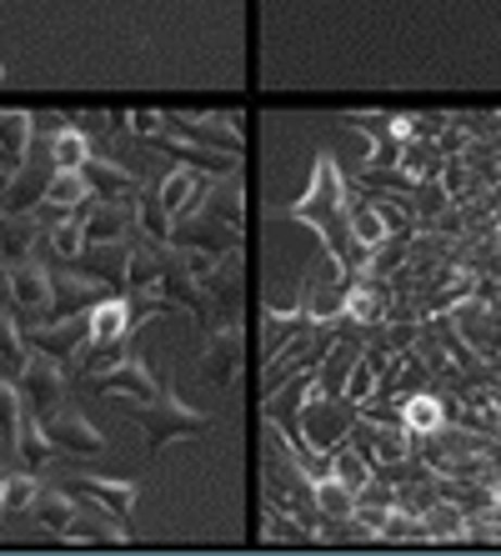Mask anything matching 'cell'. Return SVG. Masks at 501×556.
Returning a JSON list of instances; mask_svg holds the SVG:
<instances>
[{
    "label": "cell",
    "mask_w": 501,
    "mask_h": 556,
    "mask_svg": "<svg viewBox=\"0 0 501 556\" xmlns=\"http://www.w3.org/2000/svg\"><path fill=\"white\" fill-rule=\"evenodd\" d=\"M291 220H306L316 231L326 236V251H331L347 271H366L372 266V247H361L356 236H351V206H347V181H341V170H336L331 155H316V186H311L296 206H286Z\"/></svg>",
    "instance_id": "6da1fadb"
},
{
    "label": "cell",
    "mask_w": 501,
    "mask_h": 556,
    "mask_svg": "<svg viewBox=\"0 0 501 556\" xmlns=\"http://www.w3.org/2000/svg\"><path fill=\"white\" fill-rule=\"evenodd\" d=\"M121 412L130 416V421H141L146 427V441H151V452H161L166 441L176 437H206L211 431V416L196 412V406H186L180 396H171V391H161V396H116Z\"/></svg>",
    "instance_id": "7a4b0ae2"
},
{
    "label": "cell",
    "mask_w": 501,
    "mask_h": 556,
    "mask_svg": "<svg viewBox=\"0 0 501 556\" xmlns=\"http://www.w3.org/2000/svg\"><path fill=\"white\" fill-rule=\"evenodd\" d=\"M266 466H261V477H266V502L281 506V511H296V517H322V506H316V477H311L306 466H296L291 456L266 441Z\"/></svg>",
    "instance_id": "3957f363"
},
{
    "label": "cell",
    "mask_w": 501,
    "mask_h": 556,
    "mask_svg": "<svg viewBox=\"0 0 501 556\" xmlns=\"http://www.w3.org/2000/svg\"><path fill=\"white\" fill-rule=\"evenodd\" d=\"M356 416H361V406L351 402V396H326L322 376H316V391H311L306 406H301V431H306V441L316 446V452L331 456V446L347 441V431H351Z\"/></svg>",
    "instance_id": "277c9868"
},
{
    "label": "cell",
    "mask_w": 501,
    "mask_h": 556,
    "mask_svg": "<svg viewBox=\"0 0 501 556\" xmlns=\"http://www.w3.org/2000/svg\"><path fill=\"white\" fill-rule=\"evenodd\" d=\"M161 130L176 136V141L211 146V151H226V155H246L241 116H180V111H161Z\"/></svg>",
    "instance_id": "5b68a950"
},
{
    "label": "cell",
    "mask_w": 501,
    "mask_h": 556,
    "mask_svg": "<svg viewBox=\"0 0 501 556\" xmlns=\"http://www.w3.org/2000/svg\"><path fill=\"white\" fill-rule=\"evenodd\" d=\"M86 341H90V311H76V316H61V321H46V326H26V346L55 356L65 371L80 366Z\"/></svg>",
    "instance_id": "8992f818"
},
{
    "label": "cell",
    "mask_w": 501,
    "mask_h": 556,
    "mask_svg": "<svg viewBox=\"0 0 501 556\" xmlns=\"http://www.w3.org/2000/svg\"><path fill=\"white\" fill-rule=\"evenodd\" d=\"M55 170H61V166H55L51 136H36V141H30V151H26V166H21V176H11V186H5V211H15V216H21V211L40 206Z\"/></svg>",
    "instance_id": "52a82bcc"
},
{
    "label": "cell",
    "mask_w": 501,
    "mask_h": 556,
    "mask_svg": "<svg viewBox=\"0 0 501 556\" xmlns=\"http://www.w3.org/2000/svg\"><path fill=\"white\" fill-rule=\"evenodd\" d=\"M241 362H246V326L231 316V321H221L216 331H211L206 356H201V381H206V387H231Z\"/></svg>",
    "instance_id": "ba28073f"
},
{
    "label": "cell",
    "mask_w": 501,
    "mask_h": 556,
    "mask_svg": "<svg viewBox=\"0 0 501 556\" xmlns=\"http://www.w3.org/2000/svg\"><path fill=\"white\" fill-rule=\"evenodd\" d=\"M347 441L372 462V471L376 466L401 462V456H412V437H406V427H391V421H366V416H356L351 431H347Z\"/></svg>",
    "instance_id": "9c48e42d"
},
{
    "label": "cell",
    "mask_w": 501,
    "mask_h": 556,
    "mask_svg": "<svg viewBox=\"0 0 501 556\" xmlns=\"http://www.w3.org/2000/svg\"><path fill=\"white\" fill-rule=\"evenodd\" d=\"M61 486H65V492H76L80 502L116 511L121 521H130V506H136V496H141V486H136V481H121V477H86V471H71V477H61Z\"/></svg>",
    "instance_id": "30bf717a"
},
{
    "label": "cell",
    "mask_w": 501,
    "mask_h": 556,
    "mask_svg": "<svg viewBox=\"0 0 501 556\" xmlns=\"http://www.w3.org/2000/svg\"><path fill=\"white\" fill-rule=\"evenodd\" d=\"M15 387L26 391L40 416H51V412H61V396H65V366L55 356H46V351H30V362Z\"/></svg>",
    "instance_id": "8fae6325"
},
{
    "label": "cell",
    "mask_w": 501,
    "mask_h": 556,
    "mask_svg": "<svg viewBox=\"0 0 501 556\" xmlns=\"http://www.w3.org/2000/svg\"><path fill=\"white\" fill-rule=\"evenodd\" d=\"M55 281V296H51V321H61V316H76V311H90V306H101L105 296H111V286L101 281V276H90V271H61L51 276Z\"/></svg>",
    "instance_id": "7c38bea8"
},
{
    "label": "cell",
    "mask_w": 501,
    "mask_h": 556,
    "mask_svg": "<svg viewBox=\"0 0 501 556\" xmlns=\"http://www.w3.org/2000/svg\"><path fill=\"white\" fill-rule=\"evenodd\" d=\"M51 296H55V281L40 261H21V266H11L5 301H11L15 316H21V311H46V316H51Z\"/></svg>",
    "instance_id": "4fadbf2b"
},
{
    "label": "cell",
    "mask_w": 501,
    "mask_h": 556,
    "mask_svg": "<svg viewBox=\"0 0 501 556\" xmlns=\"http://www.w3.org/2000/svg\"><path fill=\"white\" fill-rule=\"evenodd\" d=\"M171 247H201V251H211V256H226V251L241 247V231H231L226 220H216L211 211H201V216L176 220V236H171Z\"/></svg>",
    "instance_id": "5bb4252c"
},
{
    "label": "cell",
    "mask_w": 501,
    "mask_h": 556,
    "mask_svg": "<svg viewBox=\"0 0 501 556\" xmlns=\"http://www.w3.org/2000/svg\"><path fill=\"white\" fill-rule=\"evenodd\" d=\"M201 286H206V296H211V306H216V316H226V321H231L236 306L246 301V261H241V247L226 251V256L216 261V271H211Z\"/></svg>",
    "instance_id": "9a60e30c"
},
{
    "label": "cell",
    "mask_w": 501,
    "mask_h": 556,
    "mask_svg": "<svg viewBox=\"0 0 501 556\" xmlns=\"http://www.w3.org/2000/svg\"><path fill=\"white\" fill-rule=\"evenodd\" d=\"M61 542L71 546H126V521L116 517V511H105V506H96V511H76L71 517V527L61 531Z\"/></svg>",
    "instance_id": "2e32d148"
},
{
    "label": "cell",
    "mask_w": 501,
    "mask_h": 556,
    "mask_svg": "<svg viewBox=\"0 0 501 556\" xmlns=\"http://www.w3.org/2000/svg\"><path fill=\"white\" fill-rule=\"evenodd\" d=\"M80 176H86L90 195H101V201H130V195L141 191V181H136V170H126L121 161H105V155L90 151L86 166H80Z\"/></svg>",
    "instance_id": "e0dca14e"
},
{
    "label": "cell",
    "mask_w": 501,
    "mask_h": 556,
    "mask_svg": "<svg viewBox=\"0 0 501 556\" xmlns=\"http://www.w3.org/2000/svg\"><path fill=\"white\" fill-rule=\"evenodd\" d=\"M46 431H51L55 452H71V456H96V452H105V437L90 427L80 412H51V416H46Z\"/></svg>",
    "instance_id": "ac0fdd59"
},
{
    "label": "cell",
    "mask_w": 501,
    "mask_h": 556,
    "mask_svg": "<svg viewBox=\"0 0 501 556\" xmlns=\"http://www.w3.org/2000/svg\"><path fill=\"white\" fill-rule=\"evenodd\" d=\"M90 381H96L105 396H141V402H146V396H161V381H155L151 366H146L136 351H130L121 366H111L105 376H90Z\"/></svg>",
    "instance_id": "d6986e66"
},
{
    "label": "cell",
    "mask_w": 501,
    "mask_h": 556,
    "mask_svg": "<svg viewBox=\"0 0 501 556\" xmlns=\"http://www.w3.org/2000/svg\"><path fill=\"white\" fill-rule=\"evenodd\" d=\"M261 321H266V362L276 356V351L286 346V341L306 337V331H316V316H311L306 301H296V311H261Z\"/></svg>",
    "instance_id": "ffe728a7"
},
{
    "label": "cell",
    "mask_w": 501,
    "mask_h": 556,
    "mask_svg": "<svg viewBox=\"0 0 501 556\" xmlns=\"http://www.w3.org/2000/svg\"><path fill=\"white\" fill-rule=\"evenodd\" d=\"M40 241V216H30V211H5L0 216V261H11V266H21V261L36 251Z\"/></svg>",
    "instance_id": "44dd1931"
},
{
    "label": "cell",
    "mask_w": 501,
    "mask_h": 556,
    "mask_svg": "<svg viewBox=\"0 0 501 556\" xmlns=\"http://www.w3.org/2000/svg\"><path fill=\"white\" fill-rule=\"evenodd\" d=\"M80 201H90V186H86V176H80V166H61L51 176V186H46V201H40V206H51L46 216L65 220V216H76Z\"/></svg>",
    "instance_id": "7402d4cb"
},
{
    "label": "cell",
    "mask_w": 501,
    "mask_h": 556,
    "mask_svg": "<svg viewBox=\"0 0 501 556\" xmlns=\"http://www.w3.org/2000/svg\"><path fill=\"white\" fill-rule=\"evenodd\" d=\"M401 421H406V431H416V437H431V431H441V427L451 421L447 396H437V391H416V396H401Z\"/></svg>",
    "instance_id": "603a6c76"
},
{
    "label": "cell",
    "mask_w": 501,
    "mask_h": 556,
    "mask_svg": "<svg viewBox=\"0 0 501 556\" xmlns=\"http://www.w3.org/2000/svg\"><path fill=\"white\" fill-rule=\"evenodd\" d=\"M155 146H166V151H171V155H176L180 166H196V170H206V176H221V170H226V176H236V161H241V155L211 151V146H191V141H171L166 130H161V136H155Z\"/></svg>",
    "instance_id": "cb8c5ba5"
},
{
    "label": "cell",
    "mask_w": 501,
    "mask_h": 556,
    "mask_svg": "<svg viewBox=\"0 0 501 556\" xmlns=\"http://www.w3.org/2000/svg\"><path fill=\"white\" fill-rule=\"evenodd\" d=\"M136 326V311H130V296H105L101 306H90V341H116L130 337Z\"/></svg>",
    "instance_id": "d4e9b609"
},
{
    "label": "cell",
    "mask_w": 501,
    "mask_h": 556,
    "mask_svg": "<svg viewBox=\"0 0 501 556\" xmlns=\"http://www.w3.org/2000/svg\"><path fill=\"white\" fill-rule=\"evenodd\" d=\"M76 502H80V496H76V492H65L61 481H55V486H40L36 506H30V517H36L46 531H65V527H71V517L80 511Z\"/></svg>",
    "instance_id": "484cf974"
},
{
    "label": "cell",
    "mask_w": 501,
    "mask_h": 556,
    "mask_svg": "<svg viewBox=\"0 0 501 556\" xmlns=\"http://www.w3.org/2000/svg\"><path fill=\"white\" fill-rule=\"evenodd\" d=\"M261 536L266 542H286V546H306L316 542V531L306 527V517H296V511H281V506H261Z\"/></svg>",
    "instance_id": "4316f807"
},
{
    "label": "cell",
    "mask_w": 501,
    "mask_h": 556,
    "mask_svg": "<svg viewBox=\"0 0 501 556\" xmlns=\"http://www.w3.org/2000/svg\"><path fill=\"white\" fill-rule=\"evenodd\" d=\"M422 521H426V542H466V511L456 502H447V496L426 506Z\"/></svg>",
    "instance_id": "83f0119b"
},
{
    "label": "cell",
    "mask_w": 501,
    "mask_h": 556,
    "mask_svg": "<svg viewBox=\"0 0 501 556\" xmlns=\"http://www.w3.org/2000/svg\"><path fill=\"white\" fill-rule=\"evenodd\" d=\"M26 362H30L26 331L15 326V311H0V371H5V381H21Z\"/></svg>",
    "instance_id": "f1b7e54d"
},
{
    "label": "cell",
    "mask_w": 501,
    "mask_h": 556,
    "mask_svg": "<svg viewBox=\"0 0 501 556\" xmlns=\"http://www.w3.org/2000/svg\"><path fill=\"white\" fill-rule=\"evenodd\" d=\"M206 211L216 220H226L231 231H246V186H241V176H226V181L211 186Z\"/></svg>",
    "instance_id": "f546056e"
},
{
    "label": "cell",
    "mask_w": 501,
    "mask_h": 556,
    "mask_svg": "<svg viewBox=\"0 0 501 556\" xmlns=\"http://www.w3.org/2000/svg\"><path fill=\"white\" fill-rule=\"evenodd\" d=\"M412 181H431V176H441V166H447V155H441L437 141H401V161H397Z\"/></svg>",
    "instance_id": "4dcf8cb0"
},
{
    "label": "cell",
    "mask_w": 501,
    "mask_h": 556,
    "mask_svg": "<svg viewBox=\"0 0 501 556\" xmlns=\"http://www.w3.org/2000/svg\"><path fill=\"white\" fill-rule=\"evenodd\" d=\"M21 421H26L21 416V387L0 376V456L21 452Z\"/></svg>",
    "instance_id": "1f68e13d"
},
{
    "label": "cell",
    "mask_w": 501,
    "mask_h": 556,
    "mask_svg": "<svg viewBox=\"0 0 501 556\" xmlns=\"http://www.w3.org/2000/svg\"><path fill=\"white\" fill-rule=\"evenodd\" d=\"M136 226H141L151 241H171V236H176V216H171V211L161 206V195L146 191V186L136 191Z\"/></svg>",
    "instance_id": "d6a6232c"
},
{
    "label": "cell",
    "mask_w": 501,
    "mask_h": 556,
    "mask_svg": "<svg viewBox=\"0 0 501 556\" xmlns=\"http://www.w3.org/2000/svg\"><path fill=\"white\" fill-rule=\"evenodd\" d=\"M30 141H36V121H30V111H0V146H5V155H11V166H21V155L30 151Z\"/></svg>",
    "instance_id": "836d02e7"
},
{
    "label": "cell",
    "mask_w": 501,
    "mask_h": 556,
    "mask_svg": "<svg viewBox=\"0 0 501 556\" xmlns=\"http://www.w3.org/2000/svg\"><path fill=\"white\" fill-rule=\"evenodd\" d=\"M36 496H40V477L30 471V466L5 471V481H0V511H30Z\"/></svg>",
    "instance_id": "e575fe53"
},
{
    "label": "cell",
    "mask_w": 501,
    "mask_h": 556,
    "mask_svg": "<svg viewBox=\"0 0 501 556\" xmlns=\"http://www.w3.org/2000/svg\"><path fill=\"white\" fill-rule=\"evenodd\" d=\"M331 477L347 481L351 492H361V486H366L376 471H372V462H366V456L351 446V441H341V446H331Z\"/></svg>",
    "instance_id": "d590c367"
},
{
    "label": "cell",
    "mask_w": 501,
    "mask_h": 556,
    "mask_svg": "<svg viewBox=\"0 0 501 556\" xmlns=\"http://www.w3.org/2000/svg\"><path fill=\"white\" fill-rule=\"evenodd\" d=\"M51 456H55V441H51V431H46V421L26 416V421H21V462H26L30 471H40Z\"/></svg>",
    "instance_id": "8d00e7d4"
},
{
    "label": "cell",
    "mask_w": 501,
    "mask_h": 556,
    "mask_svg": "<svg viewBox=\"0 0 501 556\" xmlns=\"http://www.w3.org/2000/svg\"><path fill=\"white\" fill-rule=\"evenodd\" d=\"M406 261H412V236H386L381 247L372 251V266H366V276L386 281V276H397Z\"/></svg>",
    "instance_id": "74e56055"
},
{
    "label": "cell",
    "mask_w": 501,
    "mask_h": 556,
    "mask_svg": "<svg viewBox=\"0 0 501 556\" xmlns=\"http://www.w3.org/2000/svg\"><path fill=\"white\" fill-rule=\"evenodd\" d=\"M316 506H322V517H356V492L326 471V477L316 481Z\"/></svg>",
    "instance_id": "f35d334b"
},
{
    "label": "cell",
    "mask_w": 501,
    "mask_h": 556,
    "mask_svg": "<svg viewBox=\"0 0 501 556\" xmlns=\"http://www.w3.org/2000/svg\"><path fill=\"white\" fill-rule=\"evenodd\" d=\"M46 247H51V256H55V261H76L80 251H86V226H80L76 216L55 220L51 231H46Z\"/></svg>",
    "instance_id": "ab89813d"
},
{
    "label": "cell",
    "mask_w": 501,
    "mask_h": 556,
    "mask_svg": "<svg viewBox=\"0 0 501 556\" xmlns=\"http://www.w3.org/2000/svg\"><path fill=\"white\" fill-rule=\"evenodd\" d=\"M51 151H55V166H86L90 136L76 126V116H71V126H65V130H55V136H51Z\"/></svg>",
    "instance_id": "60d3db41"
},
{
    "label": "cell",
    "mask_w": 501,
    "mask_h": 556,
    "mask_svg": "<svg viewBox=\"0 0 501 556\" xmlns=\"http://www.w3.org/2000/svg\"><path fill=\"white\" fill-rule=\"evenodd\" d=\"M381 542H426V521H422V511L391 506V517H386V527H381Z\"/></svg>",
    "instance_id": "b9f144b4"
},
{
    "label": "cell",
    "mask_w": 501,
    "mask_h": 556,
    "mask_svg": "<svg viewBox=\"0 0 501 556\" xmlns=\"http://www.w3.org/2000/svg\"><path fill=\"white\" fill-rule=\"evenodd\" d=\"M180 251V261H186V271L196 276V281H206L211 271H216V261L221 256H211V251H201V247H176Z\"/></svg>",
    "instance_id": "7bdbcfd3"
},
{
    "label": "cell",
    "mask_w": 501,
    "mask_h": 556,
    "mask_svg": "<svg viewBox=\"0 0 501 556\" xmlns=\"http://www.w3.org/2000/svg\"><path fill=\"white\" fill-rule=\"evenodd\" d=\"M30 121H36V136H55L71 126V116H61V111H30Z\"/></svg>",
    "instance_id": "ee69618b"
},
{
    "label": "cell",
    "mask_w": 501,
    "mask_h": 556,
    "mask_svg": "<svg viewBox=\"0 0 501 556\" xmlns=\"http://www.w3.org/2000/svg\"><path fill=\"white\" fill-rule=\"evenodd\" d=\"M130 126H136V136H161V111H130Z\"/></svg>",
    "instance_id": "f6af8a7d"
},
{
    "label": "cell",
    "mask_w": 501,
    "mask_h": 556,
    "mask_svg": "<svg viewBox=\"0 0 501 556\" xmlns=\"http://www.w3.org/2000/svg\"><path fill=\"white\" fill-rule=\"evenodd\" d=\"M5 186H11V166H0V191H5Z\"/></svg>",
    "instance_id": "bcb514c9"
},
{
    "label": "cell",
    "mask_w": 501,
    "mask_h": 556,
    "mask_svg": "<svg viewBox=\"0 0 501 556\" xmlns=\"http://www.w3.org/2000/svg\"><path fill=\"white\" fill-rule=\"evenodd\" d=\"M0 166H11V155H5V146H0ZM15 170V166H11Z\"/></svg>",
    "instance_id": "7dc6e473"
},
{
    "label": "cell",
    "mask_w": 501,
    "mask_h": 556,
    "mask_svg": "<svg viewBox=\"0 0 501 556\" xmlns=\"http://www.w3.org/2000/svg\"><path fill=\"white\" fill-rule=\"evenodd\" d=\"M0 376H5V371H0Z\"/></svg>",
    "instance_id": "c3c4849f"
}]
</instances>
